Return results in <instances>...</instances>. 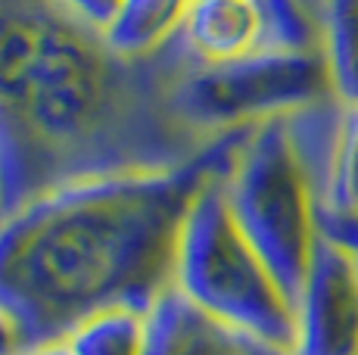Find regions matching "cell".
Wrapping results in <instances>:
<instances>
[{
    "label": "cell",
    "instance_id": "cell-1",
    "mask_svg": "<svg viewBox=\"0 0 358 355\" xmlns=\"http://www.w3.org/2000/svg\"><path fill=\"white\" fill-rule=\"evenodd\" d=\"M169 50L119 59L53 0H0V218L57 184L165 168L206 140L165 106Z\"/></svg>",
    "mask_w": 358,
    "mask_h": 355
},
{
    "label": "cell",
    "instance_id": "cell-5",
    "mask_svg": "<svg viewBox=\"0 0 358 355\" xmlns=\"http://www.w3.org/2000/svg\"><path fill=\"white\" fill-rule=\"evenodd\" d=\"M330 97L324 57L318 47H308L259 50L231 63H178L165 91V106L187 134L209 140Z\"/></svg>",
    "mask_w": 358,
    "mask_h": 355
},
{
    "label": "cell",
    "instance_id": "cell-3",
    "mask_svg": "<svg viewBox=\"0 0 358 355\" xmlns=\"http://www.w3.org/2000/svg\"><path fill=\"white\" fill-rule=\"evenodd\" d=\"M343 106L334 97L243 131L222 190L234 222L296 299L315 247Z\"/></svg>",
    "mask_w": 358,
    "mask_h": 355
},
{
    "label": "cell",
    "instance_id": "cell-2",
    "mask_svg": "<svg viewBox=\"0 0 358 355\" xmlns=\"http://www.w3.org/2000/svg\"><path fill=\"white\" fill-rule=\"evenodd\" d=\"M246 128L215 134L178 166L57 184L0 218V305L29 346L69 337L103 309L159 303L171 290L184 215L228 172Z\"/></svg>",
    "mask_w": 358,
    "mask_h": 355
},
{
    "label": "cell",
    "instance_id": "cell-15",
    "mask_svg": "<svg viewBox=\"0 0 358 355\" xmlns=\"http://www.w3.org/2000/svg\"><path fill=\"white\" fill-rule=\"evenodd\" d=\"M22 355H75V349L69 346V340H47V343H34Z\"/></svg>",
    "mask_w": 358,
    "mask_h": 355
},
{
    "label": "cell",
    "instance_id": "cell-11",
    "mask_svg": "<svg viewBox=\"0 0 358 355\" xmlns=\"http://www.w3.org/2000/svg\"><path fill=\"white\" fill-rule=\"evenodd\" d=\"M75 355H150V312L115 305L69 331Z\"/></svg>",
    "mask_w": 358,
    "mask_h": 355
},
{
    "label": "cell",
    "instance_id": "cell-8",
    "mask_svg": "<svg viewBox=\"0 0 358 355\" xmlns=\"http://www.w3.org/2000/svg\"><path fill=\"white\" fill-rule=\"evenodd\" d=\"M150 355H290V349L218 324L169 290L150 309Z\"/></svg>",
    "mask_w": 358,
    "mask_h": 355
},
{
    "label": "cell",
    "instance_id": "cell-13",
    "mask_svg": "<svg viewBox=\"0 0 358 355\" xmlns=\"http://www.w3.org/2000/svg\"><path fill=\"white\" fill-rule=\"evenodd\" d=\"M53 3L94 31L106 29L109 19H113L115 10H119V0H53Z\"/></svg>",
    "mask_w": 358,
    "mask_h": 355
},
{
    "label": "cell",
    "instance_id": "cell-12",
    "mask_svg": "<svg viewBox=\"0 0 358 355\" xmlns=\"http://www.w3.org/2000/svg\"><path fill=\"white\" fill-rule=\"evenodd\" d=\"M321 212L358 218V106H343Z\"/></svg>",
    "mask_w": 358,
    "mask_h": 355
},
{
    "label": "cell",
    "instance_id": "cell-7",
    "mask_svg": "<svg viewBox=\"0 0 358 355\" xmlns=\"http://www.w3.org/2000/svg\"><path fill=\"white\" fill-rule=\"evenodd\" d=\"M169 50L187 66L231 63L271 50L265 10L259 0H194Z\"/></svg>",
    "mask_w": 358,
    "mask_h": 355
},
{
    "label": "cell",
    "instance_id": "cell-14",
    "mask_svg": "<svg viewBox=\"0 0 358 355\" xmlns=\"http://www.w3.org/2000/svg\"><path fill=\"white\" fill-rule=\"evenodd\" d=\"M29 349V340H25L19 321L0 305V355H22Z\"/></svg>",
    "mask_w": 358,
    "mask_h": 355
},
{
    "label": "cell",
    "instance_id": "cell-9",
    "mask_svg": "<svg viewBox=\"0 0 358 355\" xmlns=\"http://www.w3.org/2000/svg\"><path fill=\"white\" fill-rule=\"evenodd\" d=\"M194 0H119V10L100 31L119 59L143 63L178 38Z\"/></svg>",
    "mask_w": 358,
    "mask_h": 355
},
{
    "label": "cell",
    "instance_id": "cell-6",
    "mask_svg": "<svg viewBox=\"0 0 358 355\" xmlns=\"http://www.w3.org/2000/svg\"><path fill=\"white\" fill-rule=\"evenodd\" d=\"M290 355H358V256L324 234L293 299Z\"/></svg>",
    "mask_w": 358,
    "mask_h": 355
},
{
    "label": "cell",
    "instance_id": "cell-10",
    "mask_svg": "<svg viewBox=\"0 0 358 355\" xmlns=\"http://www.w3.org/2000/svg\"><path fill=\"white\" fill-rule=\"evenodd\" d=\"M315 19L330 94L340 106H358V0H302Z\"/></svg>",
    "mask_w": 358,
    "mask_h": 355
},
{
    "label": "cell",
    "instance_id": "cell-4",
    "mask_svg": "<svg viewBox=\"0 0 358 355\" xmlns=\"http://www.w3.org/2000/svg\"><path fill=\"white\" fill-rule=\"evenodd\" d=\"M171 290L218 324L284 349L293 346V303L234 222L222 175L199 190L184 215Z\"/></svg>",
    "mask_w": 358,
    "mask_h": 355
}]
</instances>
